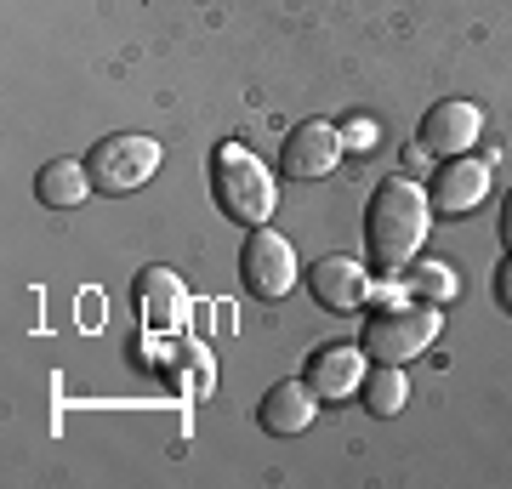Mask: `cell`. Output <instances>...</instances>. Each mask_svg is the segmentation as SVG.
<instances>
[{
	"mask_svg": "<svg viewBox=\"0 0 512 489\" xmlns=\"http://www.w3.org/2000/svg\"><path fill=\"white\" fill-rule=\"evenodd\" d=\"M427 194H421L410 177H393L370 194V211H365V245H370V262L376 273H399L410 256L421 251L427 239Z\"/></svg>",
	"mask_w": 512,
	"mask_h": 489,
	"instance_id": "cell-1",
	"label": "cell"
},
{
	"mask_svg": "<svg viewBox=\"0 0 512 489\" xmlns=\"http://www.w3.org/2000/svg\"><path fill=\"white\" fill-rule=\"evenodd\" d=\"M211 188H217V205H222V217L239 222V228H262V222L274 217V200H279V188L274 177L262 171V160H256L251 148H217V160H211Z\"/></svg>",
	"mask_w": 512,
	"mask_h": 489,
	"instance_id": "cell-2",
	"label": "cell"
},
{
	"mask_svg": "<svg viewBox=\"0 0 512 489\" xmlns=\"http://www.w3.org/2000/svg\"><path fill=\"white\" fill-rule=\"evenodd\" d=\"M86 171H92V188H103V194H131L160 171V143L137 137V131H114L86 154Z\"/></svg>",
	"mask_w": 512,
	"mask_h": 489,
	"instance_id": "cell-3",
	"label": "cell"
},
{
	"mask_svg": "<svg viewBox=\"0 0 512 489\" xmlns=\"http://www.w3.org/2000/svg\"><path fill=\"white\" fill-rule=\"evenodd\" d=\"M433 336H439V313L433 308H382V313L365 319L359 347H365L376 364H410Z\"/></svg>",
	"mask_w": 512,
	"mask_h": 489,
	"instance_id": "cell-4",
	"label": "cell"
},
{
	"mask_svg": "<svg viewBox=\"0 0 512 489\" xmlns=\"http://www.w3.org/2000/svg\"><path fill=\"white\" fill-rule=\"evenodd\" d=\"M239 273H245V290H251L256 302H285L291 285L302 279V273H296L291 239L274 234V228H251L245 251H239Z\"/></svg>",
	"mask_w": 512,
	"mask_h": 489,
	"instance_id": "cell-5",
	"label": "cell"
},
{
	"mask_svg": "<svg viewBox=\"0 0 512 489\" xmlns=\"http://www.w3.org/2000/svg\"><path fill=\"white\" fill-rule=\"evenodd\" d=\"M336 160H342V131L330 126V120H302V126L285 131V143H279V165H285L291 182L330 177Z\"/></svg>",
	"mask_w": 512,
	"mask_h": 489,
	"instance_id": "cell-6",
	"label": "cell"
},
{
	"mask_svg": "<svg viewBox=\"0 0 512 489\" xmlns=\"http://www.w3.org/2000/svg\"><path fill=\"white\" fill-rule=\"evenodd\" d=\"M421 148L427 154H444V160H456V154H467V148L484 137V114H478V103H433V109L421 114Z\"/></svg>",
	"mask_w": 512,
	"mask_h": 489,
	"instance_id": "cell-7",
	"label": "cell"
},
{
	"mask_svg": "<svg viewBox=\"0 0 512 489\" xmlns=\"http://www.w3.org/2000/svg\"><path fill=\"white\" fill-rule=\"evenodd\" d=\"M484 194H490V165L473 160V154H456V160L439 165V177L427 188V205L444 211V217H467V211L484 205Z\"/></svg>",
	"mask_w": 512,
	"mask_h": 489,
	"instance_id": "cell-8",
	"label": "cell"
},
{
	"mask_svg": "<svg viewBox=\"0 0 512 489\" xmlns=\"http://www.w3.org/2000/svg\"><path fill=\"white\" fill-rule=\"evenodd\" d=\"M308 290L319 308H336V313H353L370 302V273L353 262V256H325L308 268Z\"/></svg>",
	"mask_w": 512,
	"mask_h": 489,
	"instance_id": "cell-9",
	"label": "cell"
},
{
	"mask_svg": "<svg viewBox=\"0 0 512 489\" xmlns=\"http://www.w3.org/2000/svg\"><path fill=\"white\" fill-rule=\"evenodd\" d=\"M131 296H137V319H143L148 330H177L188 319V290H183V279H177L171 268L137 273Z\"/></svg>",
	"mask_w": 512,
	"mask_h": 489,
	"instance_id": "cell-10",
	"label": "cell"
},
{
	"mask_svg": "<svg viewBox=\"0 0 512 489\" xmlns=\"http://www.w3.org/2000/svg\"><path fill=\"white\" fill-rule=\"evenodd\" d=\"M313 416H319V393H313L308 381H274V387L262 393V404H256V421H262V433H274V438L302 433Z\"/></svg>",
	"mask_w": 512,
	"mask_h": 489,
	"instance_id": "cell-11",
	"label": "cell"
},
{
	"mask_svg": "<svg viewBox=\"0 0 512 489\" xmlns=\"http://www.w3.org/2000/svg\"><path fill=\"white\" fill-rule=\"evenodd\" d=\"M365 347H319L308 364V387L319 399H348L353 387L365 381Z\"/></svg>",
	"mask_w": 512,
	"mask_h": 489,
	"instance_id": "cell-12",
	"label": "cell"
},
{
	"mask_svg": "<svg viewBox=\"0 0 512 489\" xmlns=\"http://www.w3.org/2000/svg\"><path fill=\"white\" fill-rule=\"evenodd\" d=\"M35 194H40V205L69 211V205H80L86 194H92V171H86L80 160H52V165H40Z\"/></svg>",
	"mask_w": 512,
	"mask_h": 489,
	"instance_id": "cell-13",
	"label": "cell"
},
{
	"mask_svg": "<svg viewBox=\"0 0 512 489\" xmlns=\"http://www.w3.org/2000/svg\"><path fill=\"white\" fill-rule=\"evenodd\" d=\"M359 393H365V404L376 410V416H399L404 399H410V381H404L399 364H376V370H365Z\"/></svg>",
	"mask_w": 512,
	"mask_h": 489,
	"instance_id": "cell-14",
	"label": "cell"
},
{
	"mask_svg": "<svg viewBox=\"0 0 512 489\" xmlns=\"http://www.w3.org/2000/svg\"><path fill=\"white\" fill-rule=\"evenodd\" d=\"M416 290H427V296H450V290H456V279H450V268H444V262H421V268H416Z\"/></svg>",
	"mask_w": 512,
	"mask_h": 489,
	"instance_id": "cell-15",
	"label": "cell"
},
{
	"mask_svg": "<svg viewBox=\"0 0 512 489\" xmlns=\"http://www.w3.org/2000/svg\"><path fill=\"white\" fill-rule=\"evenodd\" d=\"M342 143H353V148H370V143H376V126H370V120H359V126H348V131H342Z\"/></svg>",
	"mask_w": 512,
	"mask_h": 489,
	"instance_id": "cell-16",
	"label": "cell"
},
{
	"mask_svg": "<svg viewBox=\"0 0 512 489\" xmlns=\"http://www.w3.org/2000/svg\"><path fill=\"white\" fill-rule=\"evenodd\" d=\"M495 296H501V308H512V256L501 262V279H495Z\"/></svg>",
	"mask_w": 512,
	"mask_h": 489,
	"instance_id": "cell-17",
	"label": "cell"
},
{
	"mask_svg": "<svg viewBox=\"0 0 512 489\" xmlns=\"http://www.w3.org/2000/svg\"><path fill=\"white\" fill-rule=\"evenodd\" d=\"M501 245H507V256H512V194H507V205H501Z\"/></svg>",
	"mask_w": 512,
	"mask_h": 489,
	"instance_id": "cell-18",
	"label": "cell"
}]
</instances>
